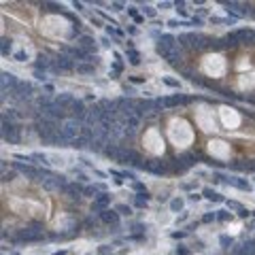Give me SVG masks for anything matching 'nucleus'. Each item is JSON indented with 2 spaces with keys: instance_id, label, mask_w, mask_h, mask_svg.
Instances as JSON below:
<instances>
[{
  "instance_id": "obj_1",
  "label": "nucleus",
  "mask_w": 255,
  "mask_h": 255,
  "mask_svg": "<svg viewBox=\"0 0 255 255\" xmlns=\"http://www.w3.org/2000/svg\"><path fill=\"white\" fill-rule=\"evenodd\" d=\"M62 136H64V140H66L68 145L75 140V138H79L81 136V132H83V125H81V121H77L75 117H72V119H66L62 123Z\"/></svg>"
},
{
  "instance_id": "obj_2",
  "label": "nucleus",
  "mask_w": 255,
  "mask_h": 255,
  "mask_svg": "<svg viewBox=\"0 0 255 255\" xmlns=\"http://www.w3.org/2000/svg\"><path fill=\"white\" fill-rule=\"evenodd\" d=\"M2 136H4V140H9V142H17V140H19V132H17L15 123L2 119Z\"/></svg>"
},
{
  "instance_id": "obj_23",
  "label": "nucleus",
  "mask_w": 255,
  "mask_h": 255,
  "mask_svg": "<svg viewBox=\"0 0 255 255\" xmlns=\"http://www.w3.org/2000/svg\"><path fill=\"white\" fill-rule=\"evenodd\" d=\"M83 194H85V196H92V198L96 200V198H98V189H96V187H85Z\"/></svg>"
},
{
  "instance_id": "obj_20",
  "label": "nucleus",
  "mask_w": 255,
  "mask_h": 255,
  "mask_svg": "<svg viewBox=\"0 0 255 255\" xmlns=\"http://www.w3.org/2000/svg\"><path fill=\"white\" fill-rule=\"evenodd\" d=\"M204 196H206L208 200H215V202H221V200H223V198L217 194V191H213V189H204Z\"/></svg>"
},
{
  "instance_id": "obj_24",
  "label": "nucleus",
  "mask_w": 255,
  "mask_h": 255,
  "mask_svg": "<svg viewBox=\"0 0 255 255\" xmlns=\"http://www.w3.org/2000/svg\"><path fill=\"white\" fill-rule=\"evenodd\" d=\"M127 58H130V62H132V64H138V62H140V60H138V53H136V51H132V49L127 51Z\"/></svg>"
},
{
  "instance_id": "obj_7",
  "label": "nucleus",
  "mask_w": 255,
  "mask_h": 255,
  "mask_svg": "<svg viewBox=\"0 0 255 255\" xmlns=\"http://www.w3.org/2000/svg\"><path fill=\"white\" fill-rule=\"evenodd\" d=\"M100 219H102L104 223H113V225H117V221H119V215H117L115 211H108V208H106V211L100 213Z\"/></svg>"
},
{
  "instance_id": "obj_27",
  "label": "nucleus",
  "mask_w": 255,
  "mask_h": 255,
  "mask_svg": "<svg viewBox=\"0 0 255 255\" xmlns=\"http://www.w3.org/2000/svg\"><path fill=\"white\" fill-rule=\"evenodd\" d=\"M117 211H119L121 215H130V213H132L130 206H125V204H119V206H117Z\"/></svg>"
},
{
  "instance_id": "obj_17",
  "label": "nucleus",
  "mask_w": 255,
  "mask_h": 255,
  "mask_svg": "<svg viewBox=\"0 0 255 255\" xmlns=\"http://www.w3.org/2000/svg\"><path fill=\"white\" fill-rule=\"evenodd\" d=\"M77 72H81V75H94V66L92 64H79Z\"/></svg>"
},
{
  "instance_id": "obj_12",
  "label": "nucleus",
  "mask_w": 255,
  "mask_h": 255,
  "mask_svg": "<svg viewBox=\"0 0 255 255\" xmlns=\"http://www.w3.org/2000/svg\"><path fill=\"white\" fill-rule=\"evenodd\" d=\"M140 168L151 170V172H155V175H164V172H166V168H164V166H160V164H153V162H145Z\"/></svg>"
},
{
  "instance_id": "obj_8",
  "label": "nucleus",
  "mask_w": 255,
  "mask_h": 255,
  "mask_svg": "<svg viewBox=\"0 0 255 255\" xmlns=\"http://www.w3.org/2000/svg\"><path fill=\"white\" fill-rule=\"evenodd\" d=\"M6 85L15 92V89H17V85H19V81H17V79L11 75V72H4V75H2V87L6 89Z\"/></svg>"
},
{
  "instance_id": "obj_16",
  "label": "nucleus",
  "mask_w": 255,
  "mask_h": 255,
  "mask_svg": "<svg viewBox=\"0 0 255 255\" xmlns=\"http://www.w3.org/2000/svg\"><path fill=\"white\" fill-rule=\"evenodd\" d=\"M85 145H89V140L83 138V136H79V138H75V140L70 142V147H72V149H83Z\"/></svg>"
},
{
  "instance_id": "obj_18",
  "label": "nucleus",
  "mask_w": 255,
  "mask_h": 255,
  "mask_svg": "<svg viewBox=\"0 0 255 255\" xmlns=\"http://www.w3.org/2000/svg\"><path fill=\"white\" fill-rule=\"evenodd\" d=\"M238 43H240V41H238V34H236V32H232V34L225 36V45H227V47H236Z\"/></svg>"
},
{
  "instance_id": "obj_32",
  "label": "nucleus",
  "mask_w": 255,
  "mask_h": 255,
  "mask_svg": "<svg viewBox=\"0 0 255 255\" xmlns=\"http://www.w3.org/2000/svg\"><path fill=\"white\" fill-rule=\"evenodd\" d=\"M36 79H38V81H45V79H47V77H45V72H41V70H36Z\"/></svg>"
},
{
  "instance_id": "obj_6",
  "label": "nucleus",
  "mask_w": 255,
  "mask_h": 255,
  "mask_svg": "<svg viewBox=\"0 0 255 255\" xmlns=\"http://www.w3.org/2000/svg\"><path fill=\"white\" fill-rule=\"evenodd\" d=\"M56 66H58L60 70H72V68H75V64H72V60H70L68 56H58Z\"/></svg>"
},
{
  "instance_id": "obj_19",
  "label": "nucleus",
  "mask_w": 255,
  "mask_h": 255,
  "mask_svg": "<svg viewBox=\"0 0 255 255\" xmlns=\"http://www.w3.org/2000/svg\"><path fill=\"white\" fill-rule=\"evenodd\" d=\"M138 123H140V117H136V115L127 117V127H130V132H134L136 127H138Z\"/></svg>"
},
{
  "instance_id": "obj_11",
  "label": "nucleus",
  "mask_w": 255,
  "mask_h": 255,
  "mask_svg": "<svg viewBox=\"0 0 255 255\" xmlns=\"http://www.w3.org/2000/svg\"><path fill=\"white\" fill-rule=\"evenodd\" d=\"M179 102H187V98L172 96V98H164V100H160V104H162V106H177Z\"/></svg>"
},
{
  "instance_id": "obj_13",
  "label": "nucleus",
  "mask_w": 255,
  "mask_h": 255,
  "mask_svg": "<svg viewBox=\"0 0 255 255\" xmlns=\"http://www.w3.org/2000/svg\"><path fill=\"white\" fill-rule=\"evenodd\" d=\"M104 153L108 157H113V160H119L121 157V147H117V145H108V147L104 149Z\"/></svg>"
},
{
  "instance_id": "obj_35",
  "label": "nucleus",
  "mask_w": 255,
  "mask_h": 255,
  "mask_svg": "<svg viewBox=\"0 0 255 255\" xmlns=\"http://www.w3.org/2000/svg\"><path fill=\"white\" fill-rule=\"evenodd\" d=\"M177 255H187V249H183V247L177 249Z\"/></svg>"
},
{
  "instance_id": "obj_22",
  "label": "nucleus",
  "mask_w": 255,
  "mask_h": 255,
  "mask_svg": "<svg viewBox=\"0 0 255 255\" xmlns=\"http://www.w3.org/2000/svg\"><path fill=\"white\" fill-rule=\"evenodd\" d=\"M9 51H11V41L2 38V56H9Z\"/></svg>"
},
{
  "instance_id": "obj_14",
  "label": "nucleus",
  "mask_w": 255,
  "mask_h": 255,
  "mask_svg": "<svg viewBox=\"0 0 255 255\" xmlns=\"http://www.w3.org/2000/svg\"><path fill=\"white\" fill-rule=\"evenodd\" d=\"M17 168H19L26 177H30V179H34V177H41V170H36V168H32V166H21V164H17Z\"/></svg>"
},
{
  "instance_id": "obj_21",
  "label": "nucleus",
  "mask_w": 255,
  "mask_h": 255,
  "mask_svg": "<svg viewBox=\"0 0 255 255\" xmlns=\"http://www.w3.org/2000/svg\"><path fill=\"white\" fill-rule=\"evenodd\" d=\"M227 183L236 185L238 189H247V187H249V185H247V181H242V179H227Z\"/></svg>"
},
{
  "instance_id": "obj_33",
  "label": "nucleus",
  "mask_w": 255,
  "mask_h": 255,
  "mask_svg": "<svg viewBox=\"0 0 255 255\" xmlns=\"http://www.w3.org/2000/svg\"><path fill=\"white\" fill-rule=\"evenodd\" d=\"M15 175H13V172H9V175H6V172H4V175H2V181H11Z\"/></svg>"
},
{
  "instance_id": "obj_25",
  "label": "nucleus",
  "mask_w": 255,
  "mask_h": 255,
  "mask_svg": "<svg viewBox=\"0 0 255 255\" xmlns=\"http://www.w3.org/2000/svg\"><path fill=\"white\" fill-rule=\"evenodd\" d=\"M170 206H172V211H181L183 208V200H172Z\"/></svg>"
},
{
  "instance_id": "obj_4",
  "label": "nucleus",
  "mask_w": 255,
  "mask_h": 255,
  "mask_svg": "<svg viewBox=\"0 0 255 255\" xmlns=\"http://www.w3.org/2000/svg\"><path fill=\"white\" fill-rule=\"evenodd\" d=\"M79 47L83 49V51H87V53H92V51H96V41H94V36H81L79 38Z\"/></svg>"
},
{
  "instance_id": "obj_15",
  "label": "nucleus",
  "mask_w": 255,
  "mask_h": 255,
  "mask_svg": "<svg viewBox=\"0 0 255 255\" xmlns=\"http://www.w3.org/2000/svg\"><path fill=\"white\" fill-rule=\"evenodd\" d=\"M15 92H17V94H21L24 98H30V94H32V85H30V83H21V81H19V85H17Z\"/></svg>"
},
{
  "instance_id": "obj_5",
  "label": "nucleus",
  "mask_w": 255,
  "mask_h": 255,
  "mask_svg": "<svg viewBox=\"0 0 255 255\" xmlns=\"http://www.w3.org/2000/svg\"><path fill=\"white\" fill-rule=\"evenodd\" d=\"M62 191H64V194H66L70 200H79V198H81V187H79L77 183H68Z\"/></svg>"
},
{
  "instance_id": "obj_3",
  "label": "nucleus",
  "mask_w": 255,
  "mask_h": 255,
  "mask_svg": "<svg viewBox=\"0 0 255 255\" xmlns=\"http://www.w3.org/2000/svg\"><path fill=\"white\" fill-rule=\"evenodd\" d=\"M43 238V234L38 230H32V227H24V230L17 232V240H26V242H36V240H41Z\"/></svg>"
},
{
  "instance_id": "obj_28",
  "label": "nucleus",
  "mask_w": 255,
  "mask_h": 255,
  "mask_svg": "<svg viewBox=\"0 0 255 255\" xmlns=\"http://www.w3.org/2000/svg\"><path fill=\"white\" fill-rule=\"evenodd\" d=\"M164 83L170 85V87H179V81H175V79H164Z\"/></svg>"
},
{
  "instance_id": "obj_36",
  "label": "nucleus",
  "mask_w": 255,
  "mask_h": 255,
  "mask_svg": "<svg viewBox=\"0 0 255 255\" xmlns=\"http://www.w3.org/2000/svg\"><path fill=\"white\" fill-rule=\"evenodd\" d=\"M132 81H134V83H142L145 79H142V77H132Z\"/></svg>"
},
{
  "instance_id": "obj_10",
  "label": "nucleus",
  "mask_w": 255,
  "mask_h": 255,
  "mask_svg": "<svg viewBox=\"0 0 255 255\" xmlns=\"http://www.w3.org/2000/svg\"><path fill=\"white\" fill-rule=\"evenodd\" d=\"M34 66H36V70H47V68H51V62H49V58L47 56H41L36 58V62H34Z\"/></svg>"
},
{
  "instance_id": "obj_30",
  "label": "nucleus",
  "mask_w": 255,
  "mask_h": 255,
  "mask_svg": "<svg viewBox=\"0 0 255 255\" xmlns=\"http://www.w3.org/2000/svg\"><path fill=\"white\" fill-rule=\"evenodd\" d=\"M217 219H230V213H225V211H219V215H217Z\"/></svg>"
},
{
  "instance_id": "obj_29",
  "label": "nucleus",
  "mask_w": 255,
  "mask_h": 255,
  "mask_svg": "<svg viewBox=\"0 0 255 255\" xmlns=\"http://www.w3.org/2000/svg\"><path fill=\"white\" fill-rule=\"evenodd\" d=\"M145 13H147L149 17H155V9L153 6H145Z\"/></svg>"
},
{
  "instance_id": "obj_34",
  "label": "nucleus",
  "mask_w": 255,
  "mask_h": 255,
  "mask_svg": "<svg viewBox=\"0 0 255 255\" xmlns=\"http://www.w3.org/2000/svg\"><path fill=\"white\" fill-rule=\"evenodd\" d=\"M121 9H123V4H119V2L113 4V11H121Z\"/></svg>"
},
{
  "instance_id": "obj_9",
  "label": "nucleus",
  "mask_w": 255,
  "mask_h": 255,
  "mask_svg": "<svg viewBox=\"0 0 255 255\" xmlns=\"http://www.w3.org/2000/svg\"><path fill=\"white\" fill-rule=\"evenodd\" d=\"M56 102H58L62 108H66V106H72V104H75V98H72L70 94H60V96L56 98Z\"/></svg>"
},
{
  "instance_id": "obj_31",
  "label": "nucleus",
  "mask_w": 255,
  "mask_h": 255,
  "mask_svg": "<svg viewBox=\"0 0 255 255\" xmlns=\"http://www.w3.org/2000/svg\"><path fill=\"white\" fill-rule=\"evenodd\" d=\"M213 219H215V215H211V213H206V215L202 217V221H204V223H211Z\"/></svg>"
},
{
  "instance_id": "obj_26",
  "label": "nucleus",
  "mask_w": 255,
  "mask_h": 255,
  "mask_svg": "<svg viewBox=\"0 0 255 255\" xmlns=\"http://www.w3.org/2000/svg\"><path fill=\"white\" fill-rule=\"evenodd\" d=\"M15 60H17V62H26V60H28V53H26V51L15 53Z\"/></svg>"
}]
</instances>
